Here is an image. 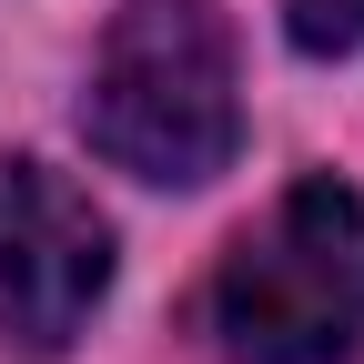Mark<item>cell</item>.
Wrapping results in <instances>:
<instances>
[{
    "label": "cell",
    "mask_w": 364,
    "mask_h": 364,
    "mask_svg": "<svg viewBox=\"0 0 364 364\" xmlns=\"http://www.w3.org/2000/svg\"><path fill=\"white\" fill-rule=\"evenodd\" d=\"M91 152L132 182L193 193L243 152V61L223 0H122L81 91Z\"/></svg>",
    "instance_id": "1"
},
{
    "label": "cell",
    "mask_w": 364,
    "mask_h": 364,
    "mask_svg": "<svg viewBox=\"0 0 364 364\" xmlns=\"http://www.w3.org/2000/svg\"><path fill=\"white\" fill-rule=\"evenodd\" d=\"M203 344L223 364H344L364 344V193L304 172L203 284Z\"/></svg>",
    "instance_id": "2"
},
{
    "label": "cell",
    "mask_w": 364,
    "mask_h": 364,
    "mask_svg": "<svg viewBox=\"0 0 364 364\" xmlns=\"http://www.w3.org/2000/svg\"><path fill=\"white\" fill-rule=\"evenodd\" d=\"M112 294V223L51 162H0V354L51 364Z\"/></svg>",
    "instance_id": "3"
},
{
    "label": "cell",
    "mask_w": 364,
    "mask_h": 364,
    "mask_svg": "<svg viewBox=\"0 0 364 364\" xmlns=\"http://www.w3.org/2000/svg\"><path fill=\"white\" fill-rule=\"evenodd\" d=\"M284 31H294L304 61H334L364 41V0H284Z\"/></svg>",
    "instance_id": "4"
}]
</instances>
